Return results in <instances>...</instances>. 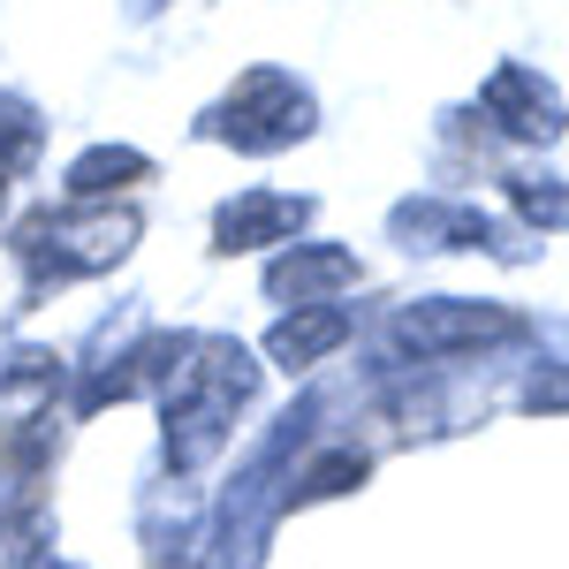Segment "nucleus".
<instances>
[{
	"instance_id": "1",
	"label": "nucleus",
	"mask_w": 569,
	"mask_h": 569,
	"mask_svg": "<svg viewBox=\"0 0 569 569\" xmlns=\"http://www.w3.org/2000/svg\"><path fill=\"white\" fill-rule=\"evenodd\" d=\"M259 395V365L236 350V342H182V357L168 365V380H160V426H168V463L176 471H206L228 433H236V418H243V402Z\"/></svg>"
},
{
	"instance_id": "2",
	"label": "nucleus",
	"mask_w": 569,
	"mask_h": 569,
	"mask_svg": "<svg viewBox=\"0 0 569 569\" xmlns=\"http://www.w3.org/2000/svg\"><path fill=\"white\" fill-rule=\"evenodd\" d=\"M23 259L39 281H84V273H107L114 259L137 251V213L130 206H91V213H39L23 236Z\"/></svg>"
},
{
	"instance_id": "3",
	"label": "nucleus",
	"mask_w": 569,
	"mask_h": 569,
	"mask_svg": "<svg viewBox=\"0 0 569 569\" xmlns=\"http://www.w3.org/2000/svg\"><path fill=\"white\" fill-rule=\"evenodd\" d=\"M525 319L501 305H471V297H426V305L388 311L380 342H388L395 365H418V357H471L486 342H509Z\"/></svg>"
},
{
	"instance_id": "4",
	"label": "nucleus",
	"mask_w": 569,
	"mask_h": 569,
	"mask_svg": "<svg viewBox=\"0 0 569 569\" xmlns=\"http://www.w3.org/2000/svg\"><path fill=\"white\" fill-rule=\"evenodd\" d=\"M311 130V91L281 69H251L236 99L206 114V137H228L236 152H273V144H297Z\"/></svg>"
},
{
	"instance_id": "5",
	"label": "nucleus",
	"mask_w": 569,
	"mask_h": 569,
	"mask_svg": "<svg viewBox=\"0 0 569 569\" xmlns=\"http://www.w3.org/2000/svg\"><path fill=\"white\" fill-rule=\"evenodd\" d=\"M486 122L501 137H517V144H555V130H562L555 84H539L531 69H501V77L486 84Z\"/></svg>"
},
{
	"instance_id": "6",
	"label": "nucleus",
	"mask_w": 569,
	"mask_h": 569,
	"mask_svg": "<svg viewBox=\"0 0 569 569\" xmlns=\"http://www.w3.org/2000/svg\"><path fill=\"white\" fill-rule=\"evenodd\" d=\"M357 251H342V243H305V251H289V259H273V273H266V297H281V305H319V297H342V289H357Z\"/></svg>"
},
{
	"instance_id": "7",
	"label": "nucleus",
	"mask_w": 569,
	"mask_h": 569,
	"mask_svg": "<svg viewBox=\"0 0 569 569\" xmlns=\"http://www.w3.org/2000/svg\"><path fill=\"white\" fill-rule=\"evenodd\" d=\"M311 220V198H289V190H251L236 206H220V251H259L273 236H297Z\"/></svg>"
},
{
	"instance_id": "8",
	"label": "nucleus",
	"mask_w": 569,
	"mask_h": 569,
	"mask_svg": "<svg viewBox=\"0 0 569 569\" xmlns=\"http://www.w3.org/2000/svg\"><path fill=\"white\" fill-rule=\"evenodd\" d=\"M350 342V311L342 305H305L297 319H281L273 335H266V357L281 365V372H311L327 350H342Z\"/></svg>"
},
{
	"instance_id": "9",
	"label": "nucleus",
	"mask_w": 569,
	"mask_h": 569,
	"mask_svg": "<svg viewBox=\"0 0 569 569\" xmlns=\"http://www.w3.org/2000/svg\"><path fill=\"white\" fill-rule=\"evenodd\" d=\"M46 562V509L31 486L0 479V569H39Z\"/></svg>"
},
{
	"instance_id": "10",
	"label": "nucleus",
	"mask_w": 569,
	"mask_h": 569,
	"mask_svg": "<svg viewBox=\"0 0 569 569\" xmlns=\"http://www.w3.org/2000/svg\"><path fill=\"white\" fill-rule=\"evenodd\" d=\"M137 176H144V152H130V144H99V152H84V160L69 168V198H99V190L137 182Z\"/></svg>"
},
{
	"instance_id": "11",
	"label": "nucleus",
	"mask_w": 569,
	"mask_h": 569,
	"mask_svg": "<svg viewBox=\"0 0 569 569\" xmlns=\"http://www.w3.org/2000/svg\"><path fill=\"white\" fill-rule=\"evenodd\" d=\"M39 569H69V562H39Z\"/></svg>"
}]
</instances>
